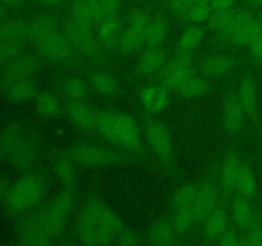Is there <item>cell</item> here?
Wrapping results in <instances>:
<instances>
[{
    "instance_id": "obj_42",
    "label": "cell",
    "mask_w": 262,
    "mask_h": 246,
    "mask_svg": "<svg viewBox=\"0 0 262 246\" xmlns=\"http://www.w3.org/2000/svg\"><path fill=\"white\" fill-rule=\"evenodd\" d=\"M64 92L72 101H83L87 96V87L82 79L73 77L66 81Z\"/></svg>"
},
{
    "instance_id": "obj_39",
    "label": "cell",
    "mask_w": 262,
    "mask_h": 246,
    "mask_svg": "<svg viewBox=\"0 0 262 246\" xmlns=\"http://www.w3.org/2000/svg\"><path fill=\"white\" fill-rule=\"evenodd\" d=\"M74 161L72 160L71 156H60L54 163V172L56 177L60 181L66 183H71L76 177V171H74Z\"/></svg>"
},
{
    "instance_id": "obj_37",
    "label": "cell",
    "mask_w": 262,
    "mask_h": 246,
    "mask_svg": "<svg viewBox=\"0 0 262 246\" xmlns=\"http://www.w3.org/2000/svg\"><path fill=\"white\" fill-rule=\"evenodd\" d=\"M151 15L143 9H136L128 17V28L133 30L135 32L140 33L143 37L146 36L147 28L151 23Z\"/></svg>"
},
{
    "instance_id": "obj_17",
    "label": "cell",
    "mask_w": 262,
    "mask_h": 246,
    "mask_svg": "<svg viewBox=\"0 0 262 246\" xmlns=\"http://www.w3.org/2000/svg\"><path fill=\"white\" fill-rule=\"evenodd\" d=\"M165 66V53L160 46H148L147 50L141 55L137 69L141 74H152L160 72Z\"/></svg>"
},
{
    "instance_id": "obj_43",
    "label": "cell",
    "mask_w": 262,
    "mask_h": 246,
    "mask_svg": "<svg viewBox=\"0 0 262 246\" xmlns=\"http://www.w3.org/2000/svg\"><path fill=\"white\" fill-rule=\"evenodd\" d=\"M247 230V235L241 238V245L262 246V219L256 218Z\"/></svg>"
},
{
    "instance_id": "obj_34",
    "label": "cell",
    "mask_w": 262,
    "mask_h": 246,
    "mask_svg": "<svg viewBox=\"0 0 262 246\" xmlns=\"http://www.w3.org/2000/svg\"><path fill=\"white\" fill-rule=\"evenodd\" d=\"M35 107L41 115L45 117H54L60 110V102L50 92H42L37 95L35 100Z\"/></svg>"
},
{
    "instance_id": "obj_14",
    "label": "cell",
    "mask_w": 262,
    "mask_h": 246,
    "mask_svg": "<svg viewBox=\"0 0 262 246\" xmlns=\"http://www.w3.org/2000/svg\"><path fill=\"white\" fill-rule=\"evenodd\" d=\"M141 104L150 113H159L168 107V90L161 85H150L141 90Z\"/></svg>"
},
{
    "instance_id": "obj_51",
    "label": "cell",
    "mask_w": 262,
    "mask_h": 246,
    "mask_svg": "<svg viewBox=\"0 0 262 246\" xmlns=\"http://www.w3.org/2000/svg\"><path fill=\"white\" fill-rule=\"evenodd\" d=\"M248 5L255 8H262V0H246Z\"/></svg>"
},
{
    "instance_id": "obj_54",
    "label": "cell",
    "mask_w": 262,
    "mask_h": 246,
    "mask_svg": "<svg viewBox=\"0 0 262 246\" xmlns=\"http://www.w3.org/2000/svg\"><path fill=\"white\" fill-rule=\"evenodd\" d=\"M196 2H205V3H209L210 4V2H211V0H196Z\"/></svg>"
},
{
    "instance_id": "obj_25",
    "label": "cell",
    "mask_w": 262,
    "mask_h": 246,
    "mask_svg": "<svg viewBox=\"0 0 262 246\" xmlns=\"http://www.w3.org/2000/svg\"><path fill=\"white\" fill-rule=\"evenodd\" d=\"M174 91L183 97H197L205 95L209 91V82L206 79L197 77L194 74H191L187 77Z\"/></svg>"
},
{
    "instance_id": "obj_35",
    "label": "cell",
    "mask_w": 262,
    "mask_h": 246,
    "mask_svg": "<svg viewBox=\"0 0 262 246\" xmlns=\"http://www.w3.org/2000/svg\"><path fill=\"white\" fill-rule=\"evenodd\" d=\"M194 222L197 220L192 208H179L177 209L176 217H174L173 227L177 235H184L193 227Z\"/></svg>"
},
{
    "instance_id": "obj_32",
    "label": "cell",
    "mask_w": 262,
    "mask_h": 246,
    "mask_svg": "<svg viewBox=\"0 0 262 246\" xmlns=\"http://www.w3.org/2000/svg\"><path fill=\"white\" fill-rule=\"evenodd\" d=\"M212 12L214 10H212L211 5L209 3L196 2L194 0L191 8L183 15V18L189 25H201L204 22H209L210 17L212 15Z\"/></svg>"
},
{
    "instance_id": "obj_40",
    "label": "cell",
    "mask_w": 262,
    "mask_h": 246,
    "mask_svg": "<svg viewBox=\"0 0 262 246\" xmlns=\"http://www.w3.org/2000/svg\"><path fill=\"white\" fill-rule=\"evenodd\" d=\"M92 85L102 95H113L115 94L118 89V82L114 76L105 72H99L92 78Z\"/></svg>"
},
{
    "instance_id": "obj_47",
    "label": "cell",
    "mask_w": 262,
    "mask_h": 246,
    "mask_svg": "<svg viewBox=\"0 0 262 246\" xmlns=\"http://www.w3.org/2000/svg\"><path fill=\"white\" fill-rule=\"evenodd\" d=\"M248 46H250L253 58L257 59V60H262V27L255 33Z\"/></svg>"
},
{
    "instance_id": "obj_31",
    "label": "cell",
    "mask_w": 262,
    "mask_h": 246,
    "mask_svg": "<svg viewBox=\"0 0 262 246\" xmlns=\"http://www.w3.org/2000/svg\"><path fill=\"white\" fill-rule=\"evenodd\" d=\"M235 15L233 10H214L209 19V27L216 31L217 35H224L232 28L235 20Z\"/></svg>"
},
{
    "instance_id": "obj_49",
    "label": "cell",
    "mask_w": 262,
    "mask_h": 246,
    "mask_svg": "<svg viewBox=\"0 0 262 246\" xmlns=\"http://www.w3.org/2000/svg\"><path fill=\"white\" fill-rule=\"evenodd\" d=\"M107 17H117L122 7V0H101Z\"/></svg>"
},
{
    "instance_id": "obj_16",
    "label": "cell",
    "mask_w": 262,
    "mask_h": 246,
    "mask_svg": "<svg viewBox=\"0 0 262 246\" xmlns=\"http://www.w3.org/2000/svg\"><path fill=\"white\" fill-rule=\"evenodd\" d=\"M67 113L81 130L92 131L96 128L95 113L82 101H72V100H69L68 105H67Z\"/></svg>"
},
{
    "instance_id": "obj_1",
    "label": "cell",
    "mask_w": 262,
    "mask_h": 246,
    "mask_svg": "<svg viewBox=\"0 0 262 246\" xmlns=\"http://www.w3.org/2000/svg\"><path fill=\"white\" fill-rule=\"evenodd\" d=\"M95 117L96 128L109 142L132 151L141 148V131L135 118L112 110H97Z\"/></svg>"
},
{
    "instance_id": "obj_13",
    "label": "cell",
    "mask_w": 262,
    "mask_h": 246,
    "mask_svg": "<svg viewBox=\"0 0 262 246\" xmlns=\"http://www.w3.org/2000/svg\"><path fill=\"white\" fill-rule=\"evenodd\" d=\"M38 63L33 56H17L8 63L4 77L8 82L18 81V79H30L36 73Z\"/></svg>"
},
{
    "instance_id": "obj_55",
    "label": "cell",
    "mask_w": 262,
    "mask_h": 246,
    "mask_svg": "<svg viewBox=\"0 0 262 246\" xmlns=\"http://www.w3.org/2000/svg\"><path fill=\"white\" fill-rule=\"evenodd\" d=\"M0 17H2V10H0Z\"/></svg>"
},
{
    "instance_id": "obj_20",
    "label": "cell",
    "mask_w": 262,
    "mask_h": 246,
    "mask_svg": "<svg viewBox=\"0 0 262 246\" xmlns=\"http://www.w3.org/2000/svg\"><path fill=\"white\" fill-rule=\"evenodd\" d=\"M122 35V25L117 17H107L99 23L97 37L107 48L117 46Z\"/></svg>"
},
{
    "instance_id": "obj_38",
    "label": "cell",
    "mask_w": 262,
    "mask_h": 246,
    "mask_svg": "<svg viewBox=\"0 0 262 246\" xmlns=\"http://www.w3.org/2000/svg\"><path fill=\"white\" fill-rule=\"evenodd\" d=\"M72 17L82 23L92 26L95 23L90 0H72Z\"/></svg>"
},
{
    "instance_id": "obj_9",
    "label": "cell",
    "mask_w": 262,
    "mask_h": 246,
    "mask_svg": "<svg viewBox=\"0 0 262 246\" xmlns=\"http://www.w3.org/2000/svg\"><path fill=\"white\" fill-rule=\"evenodd\" d=\"M105 207L100 201H90L84 205L79 218V240L87 245L97 243V228L104 214Z\"/></svg>"
},
{
    "instance_id": "obj_18",
    "label": "cell",
    "mask_w": 262,
    "mask_h": 246,
    "mask_svg": "<svg viewBox=\"0 0 262 246\" xmlns=\"http://www.w3.org/2000/svg\"><path fill=\"white\" fill-rule=\"evenodd\" d=\"M241 164L242 163L235 154H229L223 161L220 169V186L225 192H232L233 190H235Z\"/></svg>"
},
{
    "instance_id": "obj_12",
    "label": "cell",
    "mask_w": 262,
    "mask_h": 246,
    "mask_svg": "<svg viewBox=\"0 0 262 246\" xmlns=\"http://www.w3.org/2000/svg\"><path fill=\"white\" fill-rule=\"evenodd\" d=\"M219 189L212 183H206L199 189L196 200H194L192 209H193L194 217L197 222L205 220V218L216 208L219 201Z\"/></svg>"
},
{
    "instance_id": "obj_8",
    "label": "cell",
    "mask_w": 262,
    "mask_h": 246,
    "mask_svg": "<svg viewBox=\"0 0 262 246\" xmlns=\"http://www.w3.org/2000/svg\"><path fill=\"white\" fill-rule=\"evenodd\" d=\"M192 73V58L189 53H181L160 71V85L166 90H176Z\"/></svg>"
},
{
    "instance_id": "obj_28",
    "label": "cell",
    "mask_w": 262,
    "mask_h": 246,
    "mask_svg": "<svg viewBox=\"0 0 262 246\" xmlns=\"http://www.w3.org/2000/svg\"><path fill=\"white\" fill-rule=\"evenodd\" d=\"M8 97L14 102L28 101L36 95V89L30 79H18L8 85Z\"/></svg>"
},
{
    "instance_id": "obj_44",
    "label": "cell",
    "mask_w": 262,
    "mask_h": 246,
    "mask_svg": "<svg viewBox=\"0 0 262 246\" xmlns=\"http://www.w3.org/2000/svg\"><path fill=\"white\" fill-rule=\"evenodd\" d=\"M20 51V45L18 41H5L0 43V61H8L13 60L17 58L18 54Z\"/></svg>"
},
{
    "instance_id": "obj_24",
    "label": "cell",
    "mask_w": 262,
    "mask_h": 246,
    "mask_svg": "<svg viewBox=\"0 0 262 246\" xmlns=\"http://www.w3.org/2000/svg\"><path fill=\"white\" fill-rule=\"evenodd\" d=\"M235 190L239 192L241 196L247 197V199L255 196L256 191H257L256 177L253 174L252 169L247 164H241L239 173H238L237 177V183H235Z\"/></svg>"
},
{
    "instance_id": "obj_19",
    "label": "cell",
    "mask_w": 262,
    "mask_h": 246,
    "mask_svg": "<svg viewBox=\"0 0 262 246\" xmlns=\"http://www.w3.org/2000/svg\"><path fill=\"white\" fill-rule=\"evenodd\" d=\"M227 228L228 215L222 208H215L204 220V233L210 240H217Z\"/></svg>"
},
{
    "instance_id": "obj_10",
    "label": "cell",
    "mask_w": 262,
    "mask_h": 246,
    "mask_svg": "<svg viewBox=\"0 0 262 246\" xmlns=\"http://www.w3.org/2000/svg\"><path fill=\"white\" fill-rule=\"evenodd\" d=\"M36 45L41 54L51 60H67L73 58L76 54V46L71 38L66 33H59L58 31Z\"/></svg>"
},
{
    "instance_id": "obj_6",
    "label": "cell",
    "mask_w": 262,
    "mask_h": 246,
    "mask_svg": "<svg viewBox=\"0 0 262 246\" xmlns=\"http://www.w3.org/2000/svg\"><path fill=\"white\" fill-rule=\"evenodd\" d=\"M73 195L69 191H61L51 201L50 207L43 212V227L49 237H55L63 228L68 212L72 208Z\"/></svg>"
},
{
    "instance_id": "obj_11",
    "label": "cell",
    "mask_w": 262,
    "mask_h": 246,
    "mask_svg": "<svg viewBox=\"0 0 262 246\" xmlns=\"http://www.w3.org/2000/svg\"><path fill=\"white\" fill-rule=\"evenodd\" d=\"M146 137L151 149L160 158H169L171 154V140L165 126L156 120H150L146 126Z\"/></svg>"
},
{
    "instance_id": "obj_30",
    "label": "cell",
    "mask_w": 262,
    "mask_h": 246,
    "mask_svg": "<svg viewBox=\"0 0 262 246\" xmlns=\"http://www.w3.org/2000/svg\"><path fill=\"white\" fill-rule=\"evenodd\" d=\"M176 230L173 223L168 220H159L152 225L150 231V241L155 245H168L176 238Z\"/></svg>"
},
{
    "instance_id": "obj_53",
    "label": "cell",
    "mask_w": 262,
    "mask_h": 246,
    "mask_svg": "<svg viewBox=\"0 0 262 246\" xmlns=\"http://www.w3.org/2000/svg\"><path fill=\"white\" fill-rule=\"evenodd\" d=\"M43 4H49V5H54V4H59V3L64 2V0H41Z\"/></svg>"
},
{
    "instance_id": "obj_2",
    "label": "cell",
    "mask_w": 262,
    "mask_h": 246,
    "mask_svg": "<svg viewBox=\"0 0 262 246\" xmlns=\"http://www.w3.org/2000/svg\"><path fill=\"white\" fill-rule=\"evenodd\" d=\"M0 151L19 169H28L37 159V144L35 138L17 125L4 128L0 135Z\"/></svg>"
},
{
    "instance_id": "obj_4",
    "label": "cell",
    "mask_w": 262,
    "mask_h": 246,
    "mask_svg": "<svg viewBox=\"0 0 262 246\" xmlns=\"http://www.w3.org/2000/svg\"><path fill=\"white\" fill-rule=\"evenodd\" d=\"M69 156L74 163L83 167H105L118 163L122 159L117 151L89 144H82L72 148Z\"/></svg>"
},
{
    "instance_id": "obj_29",
    "label": "cell",
    "mask_w": 262,
    "mask_h": 246,
    "mask_svg": "<svg viewBox=\"0 0 262 246\" xmlns=\"http://www.w3.org/2000/svg\"><path fill=\"white\" fill-rule=\"evenodd\" d=\"M168 32V22L164 17H154L145 36V43L148 46H160L165 41Z\"/></svg>"
},
{
    "instance_id": "obj_52",
    "label": "cell",
    "mask_w": 262,
    "mask_h": 246,
    "mask_svg": "<svg viewBox=\"0 0 262 246\" xmlns=\"http://www.w3.org/2000/svg\"><path fill=\"white\" fill-rule=\"evenodd\" d=\"M0 2L4 3L5 5H9V7H15L19 3V0H0Z\"/></svg>"
},
{
    "instance_id": "obj_46",
    "label": "cell",
    "mask_w": 262,
    "mask_h": 246,
    "mask_svg": "<svg viewBox=\"0 0 262 246\" xmlns=\"http://www.w3.org/2000/svg\"><path fill=\"white\" fill-rule=\"evenodd\" d=\"M194 0H165L166 5L170 10H173L176 14L183 17L187 13V10L191 8V5L193 4Z\"/></svg>"
},
{
    "instance_id": "obj_50",
    "label": "cell",
    "mask_w": 262,
    "mask_h": 246,
    "mask_svg": "<svg viewBox=\"0 0 262 246\" xmlns=\"http://www.w3.org/2000/svg\"><path fill=\"white\" fill-rule=\"evenodd\" d=\"M235 4V0H211L212 10H232Z\"/></svg>"
},
{
    "instance_id": "obj_36",
    "label": "cell",
    "mask_w": 262,
    "mask_h": 246,
    "mask_svg": "<svg viewBox=\"0 0 262 246\" xmlns=\"http://www.w3.org/2000/svg\"><path fill=\"white\" fill-rule=\"evenodd\" d=\"M199 189L192 184H186L182 186L174 192L173 195V204L177 209L179 208H192L194 200H196Z\"/></svg>"
},
{
    "instance_id": "obj_7",
    "label": "cell",
    "mask_w": 262,
    "mask_h": 246,
    "mask_svg": "<svg viewBox=\"0 0 262 246\" xmlns=\"http://www.w3.org/2000/svg\"><path fill=\"white\" fill-rule=\"evenodd\" d=\"M91 27L92 26L79 22L72 17L66 23V35L83 55L94 58L99 55L100 44L92 33Z\"/></svg>"
},
{
    "instance_id": "obj_41",
    "label": "cell",
    "mask_w": 262,
    "mask_h": 246,
    "mask_svg": "<svg viewBox=\"0 0 262 246\" xmlns=\"http://www.w3.org/2000/svg\"><path fill=\"white\" fill-rule=\"evenodd\" d=\"M143 43H145V37L142 35L135 32L130 28H127L120 35L118 46L120 48V50L125 51V53H130V51L138 50L143 45Z\"/></svg>"
},
{
    "instance_id": "obj_48",
    "label": "cell",
    "mask_w": 262,
    "mask_h": 246,
    "mask_svg": "<svg viewBox=\"0 0 262 246\" xmlns=\"http://www.w3.org/2000/svg\"><path fill=\"white\" fill-rule=\"evenodd\" d=\"M117 242L119 245H138L140 243V238L136 235L135 232H130V231H122L119 235L117 236Z\"/></svg>"
},
{
    "instance_id": "obj_33",
    "label": "cell",
    "mask_w": 262,
    "mask_h": 246,
    "mask_svg": "<svg viewBox=\"0 0 262 246\" xmlns=\"http://www.w3.org/2000/svg\"><path fill=\"white\" fill-rule=\"evenodd\" d=\"M30 26L22 20H10L0 27V38L5 41H19L28 36Z\"/></svg>"
},
{
    "instance_id": "obj_22",
    "label": "cell",
    "mask_w": 262,
    "mask_h": 246,
    "mask_svg": "<svg viewBox=\"0 0 262 246\" xmlns=\"http://www.w3.org/2000/svg\"><path fill=\"white\" fill-rule=\"evenodd\" d=\"M235 66V59L229 55H214L207 59L201 67L205 76L222 77Z\"/></svg>"
},
{
    "instance_id": "obj_26",
    "label": "cell",
    "mask_w": 262,
    "mask_h": 246,
    "mask_svg": "<svg viewBox=\"0 0 262 246\" xmlns=\"http://www.w3.org/2000/svg\"><path fill=\"white\" fill-rule=\"evenodd\" d=\"M233 219L241 228H245V230H247L252 224L253 220L256 219V215L253 213L252 207L248 202L247 197L241 196L234 201V204H233Z\"/></svg>"
},
{
    "instance_id": "obj_15",
    "label": "cell",
    "mask_w": 262,
    "mask_h": 246,
    "mask_svg": "<svg viewBox=\"0 0 262 246\" xmlns=\"http://www.w3.org/2000/svg\"><path fill=\"white\" fill-rule=\"evenodd\" d=\"M243 115H245V110H243L238 97H228L223 107V123H224L225 130L232 136H235L242 130Z\"/></svg>"
},
{
    "instance_id": "obj_21",
    "label": "cell",
    "mask_w": 262,
    "mask_h": 246,
    "mask_svg": "<svg viewBox=\"0 0 262 246\" xmlns=\"http://www.w3.org/2000/svg\"><path fill=\"white\" fill-rule=\"evenodd\" d=\"M237 97L245 113H247L250 117H255L257 113V91H256V86L252 79H242L239 89H238Z\"/></svg>"
},
{
    "instance_id": "obj_5",
    "label": "cell",
    "mask_w": 262,
    "mask_h": 246,
    "mask_svg": "<svg viewBox=\"0 0 262 246\" xmlns=\"http://www.w3.org/2000/svg\"><path fill=\"white\" fill-rule=\"evenodd\" d=\"M262 27V20L248 13H237L232 28L224 35H220L223 44L246 46L250 44L255 33Z\"/></svg>"
},
{
    "instance_id": "obj_27",
    "label": "cell",
    "mask_w": 262,
    "mask_h": 246,
    "mask_svg": "<svg viewBox=\"0 0 262 246\" xmlns=\"http://www.w3.org/2000/svg\"><path fill=\"white\" fill-rule=\"evenodd\" d=\"M205 36V28L201 25H191L183 35L181 36L178 43V49L181 53L191 54L197 46L201 44L202 38Z\"/></svg>"
},
{
    "instance_id": "obj_3",
    "label": "cell",
    "mask_w": 262,
    "mask_h": 246,
    "mask_svg": "<svg viewBox=\"0 0 262 246\" xmlns=\"http://www.w3.org/2000/svg\"><path fill=\"white\" fill-rule=\"evenodd\" d=\"M45 184L36 176H25L18 179L7 194V205L12 212L22 213L35 208L42 200Z\"/></svg>"
},
{
    "instance_id": "obj_23",
    "label": "cell",
    "mask_w": 262,
    "mask_h": 246,
    "mask_svg": "<svg viewBox=\"0 0 262 246\" xmlns=\"http://www.w3.org/2000/svg\"><path fill=\"white\" fill-rule=\"evenodd\" d=\"M28 28V36L33 40V43L37 44L40 41L45 40L49 36L56 32V25L55 20L49 15H41L36 19L32 20V23Z\"/></svg>"
},
{
    "instance_id": "obj_45",
    "label": "cell",
    "mask_w": 262,
    "mask_h": 246,
    "mask_svg": "<svg viewBox=\"0 0 262 246\" xmlns=\"http://www.w3.org/2000/svg\"><path fill=\"white\" fill-rule=\"evenodd\" d=\"M217 242L223 246H237L241 245V236H238L237 231L232 228H227L217 238Z\"/></svg>"
}]
</instances>
